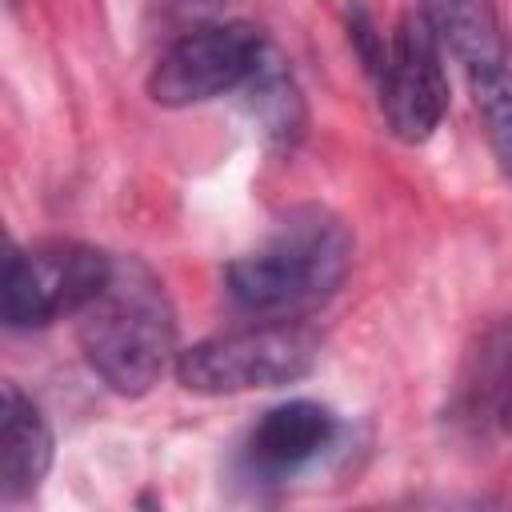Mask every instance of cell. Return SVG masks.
<instances>
[{"label":"cell","instance_id":"cell-6","mask_svg":"<svg viewBox=\"0 0 512 512\" xmlns=\"http://www.w3.org/2000/svg\"><path fill=\"white\" fill-rule=\"evenodd\" d=\"M440 48L444 44L424 12H404L388 36V52L376 72L380 112L388 132L404 144H424L448 112V76Z\"/></svg>","mask_w":512,"mask_h":512},{"label":"cell","instance_id":"cell-11","mask_svg":"<svg viewBox=\"0 0 512 512\" xmlns=\"http://www.w3.org/2000/svg\"><path fill=\"white\" fill-rule=\"evenodd\" d=\"M248 92V116L260 124V132L272 144H292L304 132V100L296 80L284 72V64L268 52L260 60V68L252 72V80L244 84Z\"/></svg>","mask_w":512,"mask_h":512},{"label":"cell","instance_id":"cell-4","mask_svg":"<svg viewBox=\"0 0 512 512\" xmlns=\"http://www.w3.org/2000/svg\"><path fill=\"white\" fill-rule=\"evenodd\" d=\"M116 256L84 240H40L32 248H8L0 312L4 324L44 328L60 316H76L112 276Z\"/></svg>","mask_w":512,"mask_h":512},{"label":"cell","instance_id":"cell-2","mask_svg":"<svg viewBox=\"0 0 512 512\" xmlns=\"http://www.w3.org/2000/svg\"><path fill=\"white\" fill-rule=\"evenodd\" d=\"M348 268L352 232L320 208H300L268 236V244L224 268V292L248 316L300 320L340 292Z\"/></svg>","mask_w":512,"mask_h":512},{"label":"cell","instance_id":"cell-3","mask_svg":"<svg viewBox=\"0 0 512 512\" xmlns=\"http://www.w3.org/2000/svg\"><path fill=\"white\" fill-rule=\"evenodd\" d=\"M320 360V336L300 320H256L236 332L196 340L176 356L180 388L196 396H236L304 380Z\"/></svg>","mask_w":512,"mask_h":512},{"label":"cell","instance_id":"cell-7","mask_svg":"<svg viewBox=\"0 0 512 512\" xmlns=\"http://www.w3.org/2000/svg\"><path fill=\"white\" fill-rule=\"evenodd\" d=\"M336 416L332 408L316 404V400H288L268 408L248 440H244V468L260 480H284L296 476L300 468H308L312 460H320L328 452V444L336 440Z\"/></svg>","mask_w":512,"mask_h":512},{"label":"cell","instance_id":"cell-8","mask_svg":"<svg viewBox=\"0 0 512 512\" xmlns=\"http://www.w3.org/2000/svg\"><path fill=\"white\" fill-rule=\"evenodd\" d=\"M452 408L472 428H488L512 440V316L496 320L480 336L476 352H468Z\"/></svg>","mask_w":512,"mask_h":512},{"label":"cell","instance_id":"cell-1","mask_svg":"<svg viewBox=\"0 0 512 512\" xmlns=\"http://www.w3.org/2000/svg\"><path fill=\"white\" fill-rule=\"evenodd\" d=\"M76 340L88 368L120 396H144L176 368V312L160 276L116 256L108 284L76 312Z\"/></svg>","mask_w":512,"mask_h":512},{"label":"cell","instance_id":"cell-5","mask_svg":"<svg viewBox=\"0 0 512 512\" xmlns=\"http://www.w3.org/2000/svg\"><path fill=\"white\" fill-rule=\"evenodd\" d=\"M264 56L268 44L256 24L228 20L192 28L156 60L148 76V96L160 108H192L216 100L224 92L244 88Z\"/></svg>","mask_w":512,"mask_h":512},{"label":"cell","instance_id":"cell-9","mask_svg":"<svg viewBox=\"0 0 512 512\" xmlns=\"http://www.w3.org/2000/svg\"><path fill=\"white\" fill-rule=\"evenodd\" d=\"M52 468V432L40 408L8 380L0 392V496L8 504L32 496Z\"/></svg>","mask_w":512,"mask_h":512},{"label":"cell","instance_id":"cell-10","mask_svg":"<svg viewBox=\"0 0 512 512\" xmlns=\"http://www.w3.org/2000/svg\"><path fill=\"white\" fill-rule=\"evenodd\" d=\"M420 12L436 28L440 44H448L452 56L468 64V72L504 64V44H500L492 0H420Z\"/></svg>","mask_w":512,"mask_h":512},{"label":"cell","instance_id":"cell-12","mask_svg":"<svg viewBox=\"0 0 512 512\" xmlns=\"http://www.w3.org/2000/svg\"><path fill=\"white\" fill-rule=\"evenodd\" d=\"M472 100H476L484 136H488L504 176L512 180V72L504 64L472 72Z\"/></svg>","mask_w":512,"mask_h":512}]
</instances>
